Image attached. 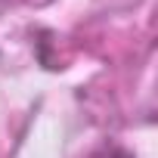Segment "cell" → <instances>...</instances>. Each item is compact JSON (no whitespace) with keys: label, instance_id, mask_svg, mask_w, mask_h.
Listing matches in <instances>:
<instances>
[{"label":"cell","instance_id":"cell-1","mask_svg":"<svg viewBox=\"0 0 158 158\" xmlns=\"http://www.w3.org/2000/svg\"><path fill=\"white\" fill-rule=\"evenodd\" d=\"M96 158H133V155H127L124 149H106L102 155H96Z\"/></svg>","mask_w":158,"mask_h":158}]
</instances>
